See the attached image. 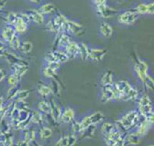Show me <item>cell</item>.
I'll use <instances>...</instances> for the list:
<instances>
[{
	"label": "cell",
	"instance_id": "obj_33",
	"mask_svg": "<svg viewBox=\"0 0 154 146\" xmlns=\"http://www.w3.org/2000/svg\"><path fill=\"white\" fill-rule=\"evenodd\" d=\"M54 9V5L52 4H46L40 7V11L42 13H49L52 11Z\"/></svg>",
	"mask_w": 154,
	"mask_h": 146
},
{
	"label": "cell",
	"instance_id": "obj_9",
	"mask_svg": "<svg viewBox=\"0 0 154 146\" xmlns=\"http://www.w3.org/2000/svg\"><path fill=\"white\" fill-rule=\"evenodd\" d=\"M138 17V13L134 11H125L120 14L118 17L119 23L123 25H131L134 23Z\"/></svg>",
	"mask_w": 154,
	"mask_h": 146
},
{
	"label": "cell",
	"instance_id": "obj_32",
	"mask_svg": "<svg viewBox=\"0 0 154 146\" xmlns=\"http://www.w3.org/2000/svg\"><path fill=\"white\" fill-rule=\"evenodd\" d=\"M9 44L10 47L13 49H17L18 48H19L20 43L18 37L15 35L11 40V41L9 42Z\"/></svg>",
	"mask_w": 154,
	"mask_h": 146
},
{
	"label": "cell",
	"instance_id": "obj_22",
	"mask_svg": "<svg viewBox=\"0 0 154 146\" xmlns=\"http://www.w3.org/2000/svg\"><path fill=\"white\" fill-rule=\"evenodd\" d=\"M15 32V29L10 26L6 27L2 31V37L6 41L10 42L13 37L16 35Z\"/></svg>",
	"mask_w": 154,
	"mask_h": 146
},
{
	"label": "cell",
	"instance_id": "obj_16",
	"mask_svg": "<svg viewBox=\"0 0 154 146\" xmlns=\"http://www.w3.org/2000/svg\"><path fill=\"white\" fill-rule=\"evenodd\" d=\"M137 13L141 14H154V2L150 4H141L136 8Z\"/></svg>",
	"mask_w": 154,
	"mask_h": 146
},
{
	"label": "cell",
	"instance_id": "obj_35",
	"mask_svg": "<svg viewBox=\"0 0 154 146\" xmlns=\"http://www.w3.org/2000/svg\"><path fill=\"white\" fill-rule=\"evenodd\" d=\"M29 92L27 90L19 91L15 97L17 98L19 100H22L26 98L29 96Z\"/></svg>",
	"mask_w": 154,
	"mask_h": 146
},
{
	"label": "cell",
	"instance_id": "obj_14",
	"mask_svg": "<svg viewBox=\"0 0 154 146\" xmlns=\"http://www.w3.org/2000/svg\"><path fill=\"white\" fill-rule=\"evenodd\" d=\"M66 54L68 58H75L79 56L80 49L79 44L71 41L65 49Z\"/></svg>",
	"mask_w": 154,
	"mask_h": 146
},
{
	"label": "cell",
	"instance_id": "obj_17",
	"mask_svg": "<svg viewBox=\"0 0 154 146\" xmlns=\"http://www.w3.org/2000/svg\"><path fill=\"white\" fill-rule=\"evenodd\" d=\"M65 30L74 34H78L82 31V26L76 22L67 20L65 26Z\"/></svg>",
	"mask_w": 154,
	"mask_h": 146
},
{
	"label": "cell",
	"instance_id": "obj_40",
	"mask_svg": "<svg viewBox=\"0 0 154 146\" xmlns=\"http://www.w3.org/2000/svg\"><path fill=\"white\" fill-rule=\"evenodd\" d=\"M5 77V71L0 68V82L4 79V78Z\"/></svg>",
	"mask_w": 154,
	"mask_h": 146
},
{
	"label": "cell",
	"instance_id": "obj_39",
	"mask_svg": "<svg viewBox=\"0 0 154 146\" xmlns=\"http://www.w3.org/2000/svg\"><path fill=\"white\" fill-rule=\"evenodd\" d=\"M146 119H147L152 126H154V111L150 114Z\"/></svg>",
	"mask_w": 154,
	"mask_h": 146
},
{
	"label": "cell",
	"instance_id": "obj_15",
	"mask_svg": "<svg viewBox=\"0 0 154 146\" xmlns=\"http://www.w3.org/2000/svg\"><path fill=\"white\" fill-rule=\"evenodd\" d=\"M140 137L134 130L125 133V141L126 145H137L141 141Z\"/></svg>",
	"mask_w": 154,
	"mask_h": 146
},
{
	"label": "cell",
	"instance_id": "obj_23",
	"mask_svg": "<svg viewBox=\"0 0 154 146\" xmlns=\"http://www.w3.org/2000/svg\"><path fill=\"white\" fill-rule=\"evenodd\" d=\"M101 84L103 87L113 85V77L111 72H106L102 77L100 80Z\"/></svg>",
	"mask_w": 154,
	"mask_h": 146
},
{
	"label": "cell",
	"instance_id": "obj_19",
	"mask_svg": "<svg viewBox=\"0 0 154 146\" xmlns=\"http://www.w3.org/2000/svg\"><path fill=\"white\" fill-rule=\"evenodd\" d=\"M106 54V50L104 49H89L88 57L94 61H100L105 55Z\"/></svg>",
	"mask_w": 154,
	"mask_h": 146
},
{
	"label": "cell",
	"instance_id": "obj_26",
	"mask_svg": "<svg viewBox=\"0 0 154 146\" xmlns=\"http://www.w3.org/2000/svg\"><path fill=\"white\" fill-rule=\"evenodd\" d=\"M14 25L15 26V30L20 32L25 31L27 28L26 23L22 19L18 16L17 19Z\"/></svg>",
	"mask_w": 154,
	"mask_h": 146
},
{
	"label": "cell",
	"instance_id": "obj_3",
	"mask_svg": "<svg viewBox=\"0 0 154 146\" xmlns=\"http://www.w3.org/2000/svg\"><path fill=\"white\" fill-rule=\"evenodd\" d=\"M103 141L106 146H126L125 133H122L118 129L103 136Z\"/></svg>",
	"mask_w": 154,
	"mask_h": 146
},
{
	"label": "cell",
	"instance_id": "obj_27",
	"mask_svg": "<svg viewBox=\"0 0 154 146\" xmlns=\"http://www.w3.org/2000/svg\"><path fill=\"white\" fill-rule=\"evenodd\" d=\"M29 16V18H31L35 23L41 24L43 22V16L39 12L37 11H35V10L31 11Z\"/></svg>",
	"mask_w": 154,
	"mask_h": 146
},
{
	"label": "cell",
	"instance_id": "obj_11",
	"mask_svg": "<svg viewBox=\"0 0 154 146\" xmlns=\"http://www.w3.org/2000/svg\"><path fill=\"white\" fill-rule=\"evenodd\" d=\"M77 141V136L71 133L61 136L55 142L54 146H73Z\"/></svg>",
	"mask_w": 154,
	"mask_h": 146
},
{
	"label": "cell",
	"instance_id": "obj_10",
	"mask_svg": "<svg viewBox=\"0 0 154 146\" xmlns=\"http://www.w3.org/2000/svg\"><path fill=\"white\" fill-rule=\"evenodd\" d=\"M134 70L138 77L144 82L149 75L147 73L148 67L147 64L141 60H138L134 66Z\"/></svg>",
	"mask_w": 154,
	"mask_h": 146
},
{
	"label": "cell",
	"instance_id": "obj_24",
	"mask_svg": "<svg viewBox=\"0 0 154 146\" xmlns=\"http://www.w3.org/2000/svg\"><path fill=\"white\" fill-rule=\"evenodd\" d=\"M100 32L104 37H109L112 33V29L109 24L105 22H103L100 26Z\"/></svg>",
	"mask_w": 154,
	"mask_h": 146
},
{
	"label": "cell",
	"instance_id": "obj_25",
	"mask_svg": "<svg viewBox=\"0 0 154 146\" xmlns=\"http://www.w3.org/2000/svg\"><path fill=\"white\" fill-rule=\"evenodd\" d=\"M70 38L66 35L65 34H62L60 38H58V42H57V45L59 47L61 48H66V47L69 45V44L70 43Z\"/></svg>",
	"mask_w": 154,
	"mask_h": 146
},
{
	"label": "cell",
	"instance_id": "obj_28",
	"mask_svg": "<svg viewBox=\"0 0 154 146\" xmlns=\"http://www.w3.org/2000/svg\"><path fill=\"white\" fill-rule=\"evenodd\" d=\"M52 130L49 128L46 127H42L40 129L39 132L40 138L43 140H45L49 138L52 136Z\"/></svg>",
	"mask_w": 154,
	"mask_h": 146
},
{
	"label": "cell",
	"instance_id": "obj_18",
	"mask_svg": "<svg viewBox=\"0 0 154 146\" xmlns=\"http://www.w3.org/2000/svg\"><path fill=\"white\" fill-rule=\"evenodd\" d=\"M28 67L22 63H17L12 65L11 69L13 70V73L16 75L17 77L20 78L24 75L28 70Z\"/></svg>",
	"mask_w": 154,
	"mask_h": 146
},
{
	"label": "cell",
	"instance_id": "obj_4",
	"mask_svg": "<svg viewBox=\"0 0 154 146\" xmlns=\"http://www.w3.org/2000/svg\"><path fill=\"white\" fill-rule=\"evenodd\" d=\"M103 118L104 115L100 112H95L84 117L79 121L81 132L91 126H96L97 124L102 122Z\"/></svg>",
	"mask_w": 154,
	"mask_h": 146
},
{
	"label": "cell",
	"instance_id": "obj_5",
	"mask_svg": "<svg viewBox=\"0 0 154 146\" xmlns=\"http://www.w3.org/2000/svg\"><path fill=\"white\" fill-rule=\"evenodd\" d=\"M138 111L144 118H146L154 111L153 105L150 97L146 94L143 95L138 99Z\"/></svg>",
	"mask_w": 154,
	"mask_h": 146
},
{
	"label": "cell",
	"instance_id": "obj_1",
	"mask_svg": "<svg viewBox=\"0 0 154 146\" xmlns=\"http://www.w3.org/2000/svg\"><path fill=\"white\" fill-rule=\"evenodd\" d=\"M143 118L137 109L128 111L115 123L117 128L123 133L134 130Z\"/></svg>",
	"mask_w": 154,
	"mask_h": 146
},
{
	"label": "cell",
	"instance_id": "obj_37",
	"mask_svg": "<svg viewBox=\"0 0 154 146\" xmlns=\"http://www.w3.org/2000/svg\"><path fill=\"white\" fill-rule=\"evenodd\" d=\"M32 120L35 123H40L42 121V114H40V113L38 112H36L35 114H34L32 117Z\"/></svg>",
	"mask_w": 154,
	"mask_h": 146
},
{
	"label": "cell",
	"instance_id": "obj_12",
	"mask_svg": "<svg viewBox=\"0 0 154 146\" xmlns=\"http://www.w3.org/2000/svg\"><path fill=\"white\" fill-rule=\"evenodd\" d=\"M75 112L70 107H67L62 111L60 121L63 124L72 123L75 120Z\"/></svg>",
	"mask_w": 154,
	"mask_h": 146
},
{
	"label": "cell",
	"instance_id": "obj_29",
	"mask_svg": "<svg viewBox=\"0 0 154 146\" xmlns=\"http://www.w3.org/2000/svg\"><path fill=\"white\" fill-rule=\"evenodd\" d=\"M39 110L43 114H49L51 112V105L48 103L42 101L39 103L38 105Z\"/></svg>",
	"mask_w": 154,
	"mask_h": 146
},
{
	"label": "cell",
	"instance_id": "obj_30",
	"mask_svg": "<svg viewBox=\"0 0 154 146\" xmlns=\"http://www.w3.org/2000/svg\"><path fill=\"white\" fill-rule=\"evenodd\" d=\"M38 91L40 95L46 96L51 93V89L45 85H39L38 87Z\"/></svg>",
	"mask_w": 154,
	"mask_h": 146
},
{
	"label": "cell",
	"instance_id": "obj_34",
	"mask_svg": "<svg viewBox=\"0 0 154 146\" xmlns=\"http://www.w3.org/2000/svg\"><path fill=\"white\" fill-rule=\"evenodd\" d=\"M19 79H20V78L17 77L16 75L12 73V74H11L8 76V82L10 85H12L13 87V86H16Z\"/></svg>",
	"mask_w": 154,
	"mask_h": 146
},
{
	"label": "cell",
	"instance_id": "obj_31",
	"mask_svg": "<svg viewBox=\"0 0 154 146\" xmlns=\"http://www.w3.org/2000/svg\"><path fill=\"white\" fill-rule=\"evenodd\" d=\"M32 44L30 42H28V41L23 42L20 45V49L21 51L24 53H28L30 52L31 50L32 49Z\"/></svg>",
	"mask_w": 154,
	"mask_h": 146
},
{
	"label": "cell",
	"instance_id": "obj_21",
	"mask_svg": "<svg viewBox=\"0 0 154 146\" xmlns=\"http://www.w3.org/2000/svg\"><path fill=\"white\" fill-rule=\"evenodd\" d=\"M117 127L115 124L111 123H105L102 124L101 127V132L103 136H105L109 133L113 132L116 129H117Z\"/></svg>",
	"mask_w": 154,
	"mask_h": 146
},
{
	"label": "cell",
	"instance_id": "obj_38",
	"mask_svg": "<svg viewBox=\"0 0 154 146\" xmlns=\"http://www.w3.org/2000/svg\"><path fill=\"white\" fill-rule=\"evenodd\" d=\"M7 19H8V21L9 22V23L10 24L14 25V23H16V20L17 19V16L14 13H10L8 15Z\"/></svg>",
	"mask_w": 154,
	"mask_h": 146
},
{
	"label": "cell",
	"instance_id": "obj_36",
	"mask_svg": "<svg viewBox=\"0 0 154 146\" xmlns=\"http://www.w3.org/2000/svg\"><path fill=\"white\" fill-rule=\"evenodd\" d=\"M19 90L17 88V85L16 86H13L8 91L7 93V96L8 98L10 99H12L16 97L17 93H18Z\"/></svg>",
	"mask_w": 154,
	"mask_h": 146
},
{
	"label": "cell",
	"instance_id": "obj_2",
	"mask_svg": "<svg viewBox=\"0 0 154 146\" xmlns=\"http://www.w3.org/2000/svg\"><path fill=\"white\" fill-rule=\"evenodd\" d=\"M117 100L124 101L134 100L137 99L138 91L126 81H119L114 85Z\"/></svg>",
	"mask_w": 154,
	"mask_h": 146
},
{
	"label": "cell",
	"instance_id": "obj_6",
	"mask_svg": "<svg viewBox=\"0 0 154 146\" xmlns=\"http://www.w3.org/2000/svg\"><path fill=\"white\" fill-rule=\"evenodd\" d=\"M93 2L98 15L103 17H108L113 13V10L107 5L105 1H94Z\"/></svg>",
	"mask_w": 154,
	"mask_h": 146
},
{
	"label": "cell",
	"instance_id": "obj_42",
	"mask_svg": "<svg viewBox=\"0 0 154 146\" xmlns=\"http://www.w3.org/2000/svg\"><path fill=\"white\" fill-rule=\"evenodd\" d=\"M147 146H154V144H150V145H149Z\"/></svg>",
	"mask_w": 154,
	"mask_h": 146
},
{
	"label": "cell",
	"instance_id": "obj_20",
	"mask_svg": "<svg viewBox=\"0 0 154 146\" xmlns=\"http://www.w3.org/2000/svg\"><path fill=\"white\" fill-rule=\"evenodd\" d=\"M50 105H51L50 114H51L52 118L55 121H60V119L62 113V110L55 103H52V104H50Z\"/></svg>",
	"mask_w": 154,
	"mask_h": 146
},
{
	"label": "cell",
	"instance_id": "obj_13",
	"mask_svg": "<svg viewBox=\"0 0 154 146\" xmlns=\"http://www.w3.org/2000/svg\"><path fill=\"white\" fill-rule=\"evenodd\" d=\"M152 125L149 122V121L143 118V120L139 123L137 125L136 128L134 130L140 137L144 136L149 131L150 129L151 128Z\"/></svg>",
	"mask_w": 154,
	"mask_h": 146
},
{
	"label": "cell",
	"instance_id": "obj_41",
	"mask_svg": "<svg viewBox=\"0 0 154 146\" xmlns=\"http://www.w3.org/2000/svg\"><path fill=\"white\" fill-rule=\"evenodd\" d=\"M5 50L4 49H0V57L3 55H5Z\"/></svg>",
	"mask_w": 154,
	"mask_h": 146
},
{
	"label": "cell",
	"instance_id": "obj_8",
	"mask_svg": "<svg viewBox=\"0 0 154 146\" xmlns=\"http://www.w3.org/2000/svg\"><path fill=\"white\" fill-rule=\"evenodd\" d=\"M45 59L48 62H64L69 59L66 53L61 51H54L48 52L45 55Z\"/></svg>",
	"mask_w": 154,
	"mask_h": 146
},
{
	"label": "cell",
	"instance_id": "obj_7",
	"mask_svg": "<svg viewBox=\"0 0 154 146\" xmlns=\"http://www.w3.org/2000/svg\"><path fill=\"white\" fill-rule=\"evenodd\" d=\"M117 100V93L114 85L103 87L101 93V100L106 103L110 101Z\"/></svg>",
	"mask_w": 154,
	"mask_h": 146
}]
</instances>
